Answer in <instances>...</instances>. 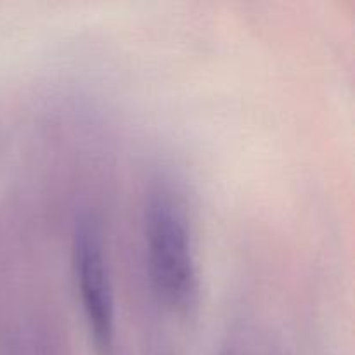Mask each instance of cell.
I'll return each mask as SVG.
<instances>
[{"mask_svg":"<svg viewBox=\"0 0 355 355\" xmlns=\"http://www.w3.org/2000/svg\"><path fill=\"white\" fill-rule=\"evenodd\" d=\"M71 269L94 347L101 355H111L116 338L113 276L103 231L90 217L80 218L73 232Z\"/></svg>","mask_w":355,"mask_h":355,"instance_id":"obj_2","label":"cell"},{"mask_svg":"<svg viewBox=\"0 0 355 355\" xmlns=\"http://www.w3.org/2000/svg\"><path fill=\"white\" fill-rule=\"evenodd\" d=\"M142 225L153 291L168 311L191 314L200 302V269L182 201L168 189L153 191Z\"/></svg>","mask_w":355,"mask_h":355,"instance_id":"obj_1","label":"cell"},{"mask_svg":"<svg viewBox=\"0 0 355 355\" xmlns=\"http://www.w3.org/2000/svg\"><path fill=\"white\" fill-rule=\"evenodd\" d=\"M224 355H234V354H224Z\"/></svg>","mask_w":355,"mask_h":355,"instance_id":"obj_3","label":"cell"}]
</instances>
